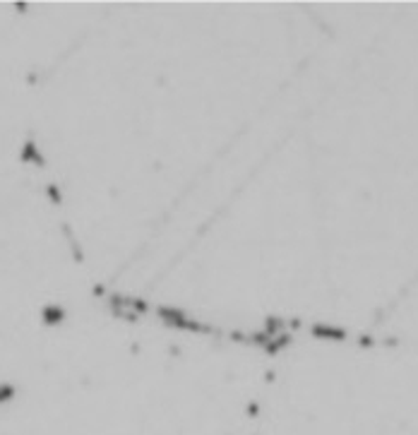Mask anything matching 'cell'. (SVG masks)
<instances>
[{
	"label": "cell",
	"mask_w": 418,
	"mask_h": 435,
	"mask_svg": "<svg viewBox=\"0 0 418 435\" xmlns=\"http://www.w3.org/2000/svg\"><path fill=\"white\" fill-rule=\"evenodd\" d=\"M312 334H315V337H327V339H344V337H346L344 329H339V327H327V325L312 327Z\"/></svg>",
	"instance_id": "cell-1"
},
{
	"label": "cell",
	"mask_w": 418,
	"mask_h": 435,
	"mask_svg": "<svg viewBox=\"0 0 418 435\" xmlns=\"http://www.w3.org/2000/svg\"><path fill=\"white\" fill-rule=\"evenodd\" d=\"M63 315V313H58V310H46V320H58Z\"/></svg>",
	"instance_id": "cell-2"
}]
</instances>
